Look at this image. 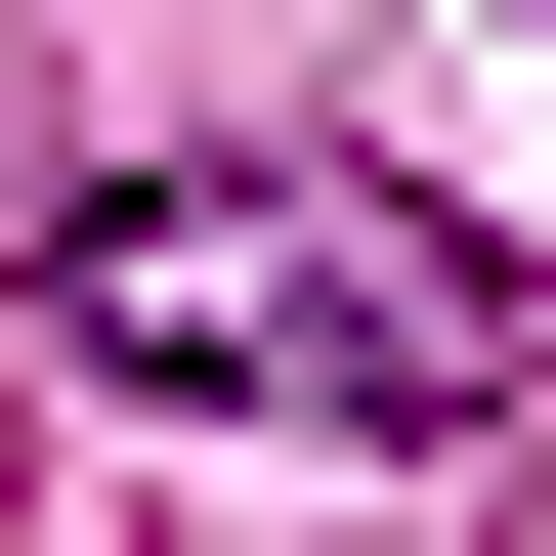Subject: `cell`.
Instances as JSON below:
<instances>
[{"label":"cell","instance_id":"6da1fadb","mask_svg":"<svg viewBox=\"0 0 556 556\" xmlns=\"http://www.w3.org/2000/svg\"><path fill=\"white\" fill-rule=\"evenodd\" d=\"M43 343L214 386V428H514V257H428L386 172H86L43 214Z\"/></svg>","mask_w":556,"mask_h":556}]
</instances>
